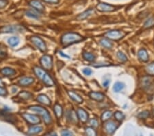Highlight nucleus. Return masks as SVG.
Segmentation results:
<instances>
[{
    "label": "nucleus",
    "mask_w": 154,
    "mask_h": 136,
    "mask_svg": "<svg viewBox=\"0 0 154 136\" xmlns=\"http://www.w3.org/2000/svg\"><path fill=\"white\" fill-rule=\"evenodd\" d=\"M84 39L83 37L75 32H67L62 35L61 38V43L63 46H67L71 44L78 43Z\"/></svg>",
    "instance_id": "1"
},
{
    "label": "nucleus",
    "mask_w": 154,
    "mask_h": 136,
    "mask_svg": "<svg viewBox=\"0 0 154 136\" xmlns=\"http://www.w3.org/2000/svg\"><path fill=\"white\" fill-rule=\"evenodd\" d=\"M29 109L34 111V112L39 113L40 115H41V116L43 117L45 123L46 124H50L51 123V122H52V119H51L50 113H49V111L47 110L46 109L42 107L41 106L36 105L30 107Z\"/></svg>",
    "instance_id": "2"
},
{
    "label": "nucleus",
    "mask_w": 154,
    "mask_h": 136,
    "mask_svg": "<svg viewBox=\"0 0 154 136\" xmlns=\"http://www.w3.org/2000/svg\"><path fill=\"white\" fill-rule=\"evenodd\" d=\"M25 30L23 26L19 25H8L3 26L0 28L1 33H15V32H21Z\"/></svg>",
    "instance_id": "3"
},
{
    "label": "nucleus",
    "mask_w": 154,
    "mask_h": 136,
    "mask_svg": "<svg viewBox=\"0 0 154 136\" xmlns=\"http://www.w3.org/2000/svg\"><path fill=\"white\" fill-rule=\"evenodd\" d=\"M41 64L44 70H50L53 68V59L50 55H44L41 59Z\"/></svg>",
    "instance_id": "4"
},
{
    "label": "nucleus",
    "mask_w": 154,
    "mask_h": 136,
    "mask_svg": "<svg viewBox=\"0 0 154 136\" xmlns=\"http://www.w3.org/2000/svg\"><path fill=\"white\" fill-rule=\"evenodd\" d=\"M31 41H32L33 44H34V46L36 47L38 49H39L41 52H46L47 51L46 44L41 37L37 36L32 37H31Z\"/></svg>",
    "instance_id": "5"
},
{
    "label": "nucleus",
    "mask_w": 154,
    "mask_h": 136,
    "mask_svg": "<svg viewBox=\"0 0 154 136\" xmlns=\"http://www.w3.org/2000/svg\"><path fill=\"white\" fill-rule=\"evenodd\" d=\"M125 33L119 30H112L106 34V38L113 41H118L124 37Z\"/></svg>",
    "instance_id": "6"
},
{
    "label": "nucleus",
    "mask_w": 154,
    "mask_h": 136,
    "mask_svg": "<svg viewBox=\"0 0 154 136\" xmlns=\"http://www.w3.org/2000/svg\"><path fill=\"white\" fill-rule=\"evenodd\" d=\"M22 117L25 119L26 121L31 124H38L41 122V119L36 115L30 114V113H23Z\"/></svg>",
    "instance_id": "7"
},
{
    "label": "nucleus",
    "mask_w": 154,
    "mask_h": 136,
    "mask_svg": "<svg viewBox=\"0 0 154 136\" xmlns=\"http://www.w3.org/2000/svg\"><path fill=\"white\" fill-rule=\"evenodd\" d=\"M104 122V129L106 130V133L109 135L113 134L118 128V125L117 123H115L113 121H108V120H107V121Z\"/></svg>",
    "instance_id": "8"
},
{
    "label": "nucleus",
    "mask_w": 154,
    "mask_h": 136,
    "mask_svg": "<svg viewBox=\"0 0 154 136\" xmlns=\"http://www.w3.org/2000/svg\"><path fill=\"white\" fill-rule=\"evenodd\" d=\"M97 9L100 12H113L116 10V8L106 3H99L97 6Z\"/></svg>",
    "instance_id": "9"
},
{
    "label": "nucleus",
    "mask_w": 154,
    "mask_h": 136,
    "mask_svg": "<svg viewBox=\"0 0 154 136\" xmlns=\"http://www.w3.org/2000/svg\"><path fill=\"white\" fill-rule=\"evenodd\" d=\"M77 118L80 121L85 123L88 120V114L86 111L82 108H79L77 111Z\"/></svg>",
    "instance_id": "10"
},
{
    "label": "nucleus",
    "mask_w": 154,
    "mask_h": 136,
    "mask_svg": "<svg viewBox=\"0 0 154 136\" xmlns=\"http://www.w3.org/2000/svg\"><path fill=\"white\" fill-rule=\"evenodd\" d=\"M142 85L144 90H150L153 88V81L149 77H145L142 80Z\"/></svg>",
    "instance_id": "11"
},
{
    "label": "nucleus",
    "mask_w": 154,
    "mask_h": 136,
    "mask_svg": "<svg viewBox=\"0 0 154 136\" xmlns=\"http://www.w3.org/2000/svg\"><path fill=\"white\" fill-rule=\"evenodd\" d=\"M89 96L91 99L96 100L97 102H102L105 98V96L102 93L95 92V91H92V92L89 93Z\"/></svg>",
    "instance_id": "12"
},
{
    "label": "nucleus",
    "mask_w": 154,
    "mask_h": 136,
    "mask_svg": "<svg viewBox=\"0 0 154 136\" xmlns=\"http://www.w3.org/2000/svg\"><path fill=\"white\" fill-rule=\"evenodd\" d=\"M138 59L142 62H147L149 60V54L145 49L142 48L138 52Z\"/></svg>",
    "instance_id": "13"
},
{
    "label": "nucleus",
    "mask_w": 154,
    "mask_h": 136,
    "mask_svg": "<svg viewBox=\"0 0 154 136\" xmlns=\"http://www.w3.org/2000/svg\"><path fill=\"white\" fill-rule=\"evenodd\" d=\"M41 80L44 82V84L46 85L47 86H48V87L54 86V85H55L54 81H53L52 78H51L47 72L43 75V76L41 79Z\"/></svg>",
    "instance_id": "14"
},
{
    "label": "nucleus",
    "mask_w": 154,
    "mask_h": 136,
    "mask_svg": "<svg viewBox=\"0 0 154 136\" xmlns=\"http://www.w3.org/2000/svg\"><path fill=\"white\" fill-rule=\"evenodd\" d=\"M68 94L69 96V97L71 98L73 100H74L75 102H77L78 104H81L83 102V99L80 96V95H78L77 93L74 92L73 91H68Z\"/></svg>",
    "instance_id": "15"
},
{
    "label": "nucleus",
    "mask_w": 154,
    "mask_h": 136,
    "mask_svg": "<svg viewBox=\"0 0 154 136\" xmlns=\"http://www.w3.org/2000/svg\"><path fill=\"white\" fill-rule=\"evenodd\" d=\"M95 12V10L93 9H88L86 11H84L81 14H80L78 16L76 17V19L79 21H82V20H84L88 18V17H90L92 15L93 13Z\"/></svg>",
    "instance_id": "16"
},
{
    "label": "nucleus",
    "mask_w": 154,
    "mask_h": 136,
    "mask_svg": "<svg viewBox=\"0 0 154 136\" xmlns=\"http://www.w3.org/2000/svg\"><path fill=\"white\" fill-rule=\"evenodd\" d=\"M36 100L39 102H40V103L43 104L45 105L50 106L51 104V100L46 95L40 94L39 96H38Z\"/></svg>",
    "instance_id": "17"
},
{
    "label": "nucleus",
    "mask_w": 154,
    "mask_h": 136,
    "mask_svg": "<svg viewBox=\"0 0 154 136\" xmlns=\"http://www.w3.org/2000/svg\"><path fill=\"white\" fill-rule=\"evenodd\" d=\"M30 5L39 11H43L45 9L43 4L39 0H32L30 1Z\"/></svg>",
    "instance_id": "18"
},
{
    "label": "nucleus",
    "mask_w": 154,
    "mask_h": 136,
    "mask_svg": "<svg viewBox=\"0 0 154 136\" xmlns=\"http://www.w3.org/2000/svg\"><path fill=\"white\" fill-rule=\"evenodd\" d=\"M34 79L32 77H23L19 81V84L21 86L26 87L32 85L34 82Z\"/></svg>",
    "instance_id": "19"
},
{
    "label": "nucleus",
    "mask_w": 154,
    "mask_h": 136,
    "mask_svg": "<svg viewBox=\"0 0 154 136\" xmlns=\"http://www.w3.org/2000/svg\"><path fill=\"white\" fill-rule=\"evenodd\" d=\"M43 129L42 126H32L31 128H30L28 131V135H36V134H39V133H41L43 131Z\"/></svg>",
    "instance_id": "20"
},
{
    "label": "nucleus",
    "mask_w": 154,
    "mask_h": 136,
    "mask_svg": "<svg viewBox=\"0 0 154 136\" xmlns=\"http://www.w3.org/2000/svg\"><path fill=\"white\" fill-rule=\"evenodd\" d=\"M77 115L74 110H70L67 113V119L69 121L73 123H76L77 122Z\"/></svg>",
    "instance_id": "21"
},
{
    "label": "nucleus",
    "mask_w": 154,
    "mask_h": 136,
    "mask_svg": "<svg viewBox=\"0 0 154 136\" xmlns=\"http://www.w3.org/2000/svg\"><path fill=\"white\" fill-rule=\"evenodd\" d=\"M0 72L5 76H14L16 74L15 70L10 68H4L1 70Z\"/></svg>",
    "instance_id": "22"
},
{
    "label": "nucleus",
    "mask_w": 154,
    "mask_h": 136,
    "mask_svg": "<svg viewBox=\"0 0 154 136\" xmlns=\"http://www.w3.org/2000/svg\"><path fill=\"white\" fill-rule=\"evenodd\" d=\"M99 43L105 48L111 49L112 48V43L110 40L108 39V38H103V39L100 40Z\"/></svg>",
    "instance_id": "23"
},
{
    "label": "nucleus",
    "mask_w": 154,
    "mask_h": 136,
    "mask_svg": "<svg viewBox=\"0 0 154 136\" xmlns=\"http://www.w3.org/2000/svg\"><path fill=\"white\" fill-rule=\"evenodd\" d=\"M53 111H54L55 114L58 118H62V115H63V109L61 105H60L59 104H55L54 107H53Z\"/></svg>",
    "instance_id": "24"
},
{
    "label": "nucleus",
    "mask_w": 154,
    "mask_h": 136,
    "mask_svg": "<svg viewBox=\"0 0 154 136\" xmlns=\"http://www.w3.org/2000/svg\"><path fill=\"white\" fill-rule=\"evenodd\" d=\"M18 97L22 100H29L32 98V94L28 91H21L19 94H18Z\"/></svg>",
    "instance_id": "25"
},
{
    "label": "nucleus",
    "mask_w": 154,
    "mask_h": 136,
    "mask_svg": "<svg viewBox=\"0 0 154 136\" xmlns=\"http://www.w3.org/2000/svg\"><path fill=\"white\" fill-rule=\"evenodd\" d=\"M125 87V84L122 82H115L113 86V90L115 92H119L122 91Z\"/></svg>",
    "instance_id": "26"
},
{
    "label": "nucleus",
    "mask_w": 154,
    "mask_h": 136,
    "mask_svg": "<svg viewBox=\"0 0 154 136\" xmlns=\"http://www.w3.org/2000/svg\"><path fill=\"white\" fill-rule=\"evenodd\" d=\"M34 72L35 73V74L36 75V76L40 79H41L42 78H43V75L46 73V72L43 69L39 68V67H35L34 68Z\"/></svg>",
    "instance_id": "27"
},
{
    "label": "nucleus",
    "mask_w": 154,
    "mask_h": 136,
    "mask_svg": "<svg viewBox=\"0 0 154 136\" xmlns=\"http://www.w3.org/2000/svg\"><path fill=\"white\" fill-rule=\"evenodd\" d=\"M112 116V112L111 111H106L103 113V114L101 115V121L102 122H106L107 120H108Z\"/></svg>",
    "instance_id": "28"
},
{
    "label": "nucleus",
    "mask_w": 154,
    "mask_h": 136,
    "mask_svg": "<svg viewBox=\"0 0 154 136\" xmlns=\"http://www.w3.org/2000/svg\"><path fill=\"white\" fill-rule=\"evenodd\" d=\"M26 15L27 17H30L32 19H39V15L36 11L33 10H28L26 12Z\"/></svg>",
    "instance_id": "29"
},
{
    "label": "nucleus",
    "mask_w": 154,
    "mask_h": 136,
    "mask_svg": "<svg viewBox=\"0 0 154 136\" xmlns=\"http://www.w3.org/2000/svg\"><path fill=\"white\" fill-rule=\"evenodd\" d=\"M7 56V47L0 43V59H4Z\"/></svg>",
    "instance_id": "30"
},
{
    "label": "nucleus",
    "mask_w": 154,
    "mask_h": 136,
    "mask_svg": "<svg viewBox=\"0 0 154 136\" xmlns=\"http://www.w3.org/2000/svg\"><path fill=\"white\" fill-rule=\"evenodd\" d=\"M8 42L9 43V45L12 47H15L16 46H17L18 44L19 43V37H10V39H8Z\"/></svg>",
    "instance_id": "31"
},
{
    "label": "nucleus",
    "mask_w": 154,
    "mask_h": 136,
    "mask_svg": "<svg viewBox=\"0 0 154 136\" xmlns=\"http://www.w3.org/2000/svg\"><path fill=\"white\" fill-rule=\"evenodd\" d=\"M83 57L86 61L89 62H93L95 60V56L90 52H84Z\"/></svg>",
    "instance_id": "32"
},
{
    "label": "nucleus",
    "mask_w": 154,
    "mask_h": 136,
    "mask_svg": "<svg viewBox=\"0 0 154 136\" xmlns=\"http://www.w3.org/2000/svg\"><path fill=\"white\" fill-rule=\"evenodd\" d=\"M154 27V17H150L144 24V28L149 29Z\"/></svg>",
    "instance_id": "33"
},
{
    "label": "nucleus",
    "mask_w": 154,
    "mask_h": 136,
    "mask_svg": "<svg viewBox=\"0 0 154 136\" xmlns=\"http://www.w3.org/2000/svg\"><path fill=\"white\" fill-rule=\"evenodd\" d=\"M146 72L149 76H154V62L146 67Z\"/></svg>",
    "instance_id": "34"
},
{
    "label": "nucleus",
    "mask_w": 154,
    "mask_h": 136,
    "mask_svg": "<svg viewBox=\"0 0 154 136\" xmlns=\"http://www.w3.org/2000/svg\"><path fill=\"white\" fill-rule=\"evenodd\" d=\"M85 131H86V134L88 135H90V136L97 135V132H96V131L95 130L94 128L92 126L86 127L85 129Z\"/></svg>",
    "instance_id": "35"
},
{
    "label": "nucleus",
    "mask_w": 154,
    "mask_h": 136,
    "mask_svg": "<svg viewBox=\"0 0 154 136\" xmlns=\"http://www.w3.org/2000/svg\"><path fill=\"white\" fill-rule=\"evenodd\" d=\"M115 118L118 122H122L125 119V115L120 111H117L115 113Z\"/></svg>",
    "instance_id": "36"
},
{
    "label": "nucleus",
    "mask_w": 154,
    "mask_h": 136,
    "mask_svg": "<svg viewBox=\"0 0 154 136\" xmlns=\"http://www.w3.org/2000/svg\"><path fill=\"white\" fill-rule=\"evenodd\" d=\"M150 112H149V111L145 110L142 111V112H140V113H138V118H140V119H146V118L150 116Z\"/></svg>",
    "instance_id": "37"
},
{
    "label": "nucleus",
    "mask_w": 154,
    "mask_h": 136,
    "mask_svg": "<svg viewBox=\"0 0 154 136\" xmlns=\"http://www.w3.org/2000/svg\"><path fill=\"white\" fill-rule=\"evenodd\" d=\"M117 56L118 59H119V61L120 62V63H125V62L127 61V60H128V58H127L126 56L122 52H118Z\"/></svg>",
    "instance_id": "38"
},
{
    "label": "nucleus",
    "mask_w": 154,
    "mask_h": 136,
    "mask_svg": "<svg viewBox=\"0 0 154 136\" xmlns=\"http://www.w3.org/2000/svg\"><path fill=\"white\" fill-rule=\"evenodd\" d=\"M89 124H90L91 126L93 127V128H97L98 126V121L95 118L93 119H91L90 121H89Z\"/></svg>",
    "instance_id": "39"
},
{
    "label": "nucleus",
    "mask_w": 154,
    "mask_h": 136,
    "mask_svg": "<svg viewBox=\"0 0 154 136\" xmlns=\"http://www.w3.org/2000/svg\"><path fill=\"white\" fill-rule=\"evenodd\" d=\"M8 4V0H0V9L5 8Z\"/></svg>",
    "instance_id": "40"
},
{
    "label": "nucleus",
    "mask_w": 154,
    "mask_h": 136,
    "mask_svg": "<svg viewBox=\"0 0 154 136\" xmlns=\"http://www.w3.org/2000/svg\"><path fill=\"white\" fill-rule=\"evenodd\" d=\"M61 135L63 136H70L73 135V133L69 130H63L61 132Z\"/></svg>",
    "instance_id": "41"
},
{
    "label": "nucleus",
    "mask_w": 154,
    "mask_h": 136,
    "mask_svg": "<svg viewBox=\"0 0 154 136\" xmlns=\"http://www.w3.org/2000/svg\"><path fill=\"white\" fill-rule=\"evenodd\" d=\"M83 73L85 75H86V76H90L91 74L93 73V72H92V70H91L90 68H84V70H83Z\"/></svg>",
    "instance_id": "42"
},
{
    "label": "nucleus",
    "mask_w": 154,
    "mask_h": 136,
    "mask_svg": "<svg viewBox=\"0 0 154 136\" xmlns=\"http://www.w3.org/2000/svg\"><path fill=\"white\" fill-rule=\"evenodd\" d=\"M6 95H7V91H6V89L0 87V96H5Z\"/></svg>",
    "instance_id": "43"
},
{
    "label": "nucleus",
    "mask_w": 154,
    "mask_h": 136,
    "mask_svg": "<svg viewBox=\"0 0 154 136\" xmlns=\"http://www.w3.org/2000/svg\"><path fill=\"white\" fill-rule=\"evenodd\" d=\"M43 1L47 2L49 4H57L59 3L60 0H43Z\"/></svg>",
    "instance_id": "44"
},
{
    "label": "nucleus",
    "mask_w": 154,
    "mask_h": 136,
    "mask_svg": "<svg viewBox=\"0 0 154 136\" xmlns=\"http://www.w3.org/2000/svg\"><path fill=\"white\" fill-rule=\"evenodd\" d=\"M110 80H108V79L105 80L104 82H103V86H104V87H108L109 86V85H110Z\"/></svg>",
    "instance_id": "45"
},
{
    "label": "nucleus",
    "mask_w": 154,
    "mask_h": 136,
    "mask_svg": "<svg viewBox=\"0 0 154 136\" xmlns=\"http://www.w3.org/2000/svg\"><path fill=\"white\" fill-rule=\"evenodd\" d=\"M59 54L60 55V56H62V57H65V58H67V59H69V56H68V55H66V54H64L63 52H59Z\"/></svg>",
    "instance_id": "46"
},
{
    "label": "nucleus",
    "mask_w": 154,
    "mask_h": 136,
    "mask_svg": "<svg viewBox=\"0 0 154 136\" xmlns=\"http://www.w3.org/2000/svg\"><path fill=\"white\" fill-rule=\"evenodd\" d=\"M4 86H5V84H4V82L2 81V80L0 79V87H4Z\"/></svg>",
    "instance_id": "47"
},
{
    "label": "nucleus",
    "mask_w": 154,
    "mask_h": 136,
    "mask_svg": "<svg viewBox=\"0 0 154 136\" xmlns=\"http://www.w3.org/2000/svg\"><path fill=\"white\" fill-rule=\"evenodd\" d=\"M46 135H57V134L55 133H49Z\"/></svg>",
    "instance_id": "48"
}]
</instances>
